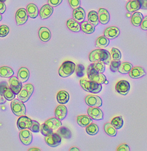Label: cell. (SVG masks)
<instances>
[{"instance_id":"6da1fadb","label":"cell","mask_w":147,"mask_h":151,"mask_svg":"<svg viewBox=\"0 0 147 151\" xmlns=\"http://www.w3.org/2000/svg\"><path fill=\"white\" fill-rule=\"evenodd\" d=\"M89 59L91 62L100 61L106 65H109L111 60L110 52L106 50L102 49H98L93 50L90 53Z\"/></svg>"},{"instance_id":"7a4b0ae2","label":"cell","mask_w":147,"mask_h":151,"mask_svg":"<svg viewBox=\"0 0 147 151\" xmlns=\"http://www.w3.org/2000/svg\"><path fill=\"white\" fill-rule=\"evenodd\" d=\"M80 84L84 91L93 93H98L102 91V84L91 81L87 78L81 79Z\"/></svg>"},{"instance_id":"3957f363","label":"cell","mask_w":147,"mask_h":151,"mask_svg":"<svg viewBox=\"0 0 147 151\" xmlns=\"http://www.w3.org/2000/svg\"><path fill=\"white\" fill-rule=\"evenodd\" d=\"M75 67V64L72 62L70 61L64 62L59 68V75L62 78L69 76L74 73Z\"/></svg>"},{"instance_id":"277c9868","label":"cell","mask_w":147,"mask_h":151,"mask_svg":"<svg viewBox=\"0 0 147 151\" xmlns=\"http://www.w3.org/2000/svg\"><path fill=\"white\" fill-rule=\"evenodd\" d=\"M88 78L90 81H94L99 84L105 83L106 81V78L103 73H99L96 72L92 67L91 65H90L87 70Z\"/></svg>"},{"instance_id":"5b68a950","label":"cell","mask_w":147,"mask_h":151,"mask_svg":"<svg viewBox=\"0 0 147 151\" xmlns=\"http://www.w3.org/2000/svg\"><path fill=\"white\" fill-rule=\"evenodd\" d=\"M34 90L33 85L27 83L22 86L21 91L18 94V98L23 103L27 102L30 98Z\"/></svg>"},{"instance_id":"8992f818","label":"cell","mask_w":147,"mask_h":151,"mask_svg":"<svg viewBox=\"0 0 147 151\" xmlns=\"http://www.w3.org/2000/svg\"><path fill=\"white\" fill-rule=\"evenodd\" d=\"M11 108L14 115L17 116L25 115L26 108L24 103L18 99L13 100L11 103Z\"/></svg>"},{"instance_id":"52a82bcc","label":"cell","mask_w":147,"mask_h":151,"mask_svg":"<svg viewBox=\"0 0 147 151\" xmlns=\"http://www.w3.org/2000/svg\"><path fill=\"white\" fill-rule=\"evenodd\" d=\"M45 141L49 146L52 147H57L61 143V137L58 134L53 133L49 135L45 136Z\"/></svg>"},{"instance_id":"ba28073f","label":"cell","mask_w":147,"mask_h":151,"mask_svg":"<svg viewBox=\"0 0 147 151\" xmlns=\"http://www.w3.org/2000/svg\"><path fill=\"white\" fill-rule=\"evenodd\" d=\"M131 89V85L128 81L124 80L120 81L116 83V91L118 93L122 95H126Z\"/></svg>"},{"instance_id":"9c48e42d","label":"cell","mask_w":147,"mask_h":151,"mask_svg":"<svg viewBox=\"0 0 147 151\" xmlns=\"http://www.w3.org/2000/svg\"><path fill=\"white\" fill-rule=\"evenodd\" d=\"M85 102L89 106L100 107L102 106L103 102L100 96L93 95H88L85 98Z\"/></svg>"},{"instance_id":"30bf717a","label":"cell","mask_w":147,"mask_h":151,"mask_svg":"<svg viewBox=\"0 0 147 151\" xmlns=\"http://www.w3.org/2000/svg\"><path fill=\"white\" fill-rule=\"evenodd\" d=\"M29 18L27 10L25 8H20L16 13L15 19L17 25H22L27 21Z\"/></svg>"},{"instance_id":"8fae6325","label":"cell","mask_w":147,"mask_h":151,"mask_svg":"<svg viewBox=\"0 0 147 151\" xmlns=\"http://www.w3.org/2000/svg\"><path fill=\"white\" fill-rule=\"evenodd\" d=\"M19 139L22 144L28 146L32 143V134L29 130L27 129L21 130L19 133Z\"/></svg>"},{"instance_id":"7c38bea8","label":"cell","mask_w":147,"mask_h":151,"mask_svg":"<svg viewBox=\"0 0 147 151\" xmlns=\"http://www.w3.org/2000/svg\"><path fill=\"white\" fill-rule=\"evenodd\" d=\"M87 114L93 120H101L103 119V113L98 107H89L87 109Z\"/></svg>"},{"instance_id":"4fadbf2b","label":"cell","mask_w":147,"mask_h":151,"mask_svg":"<svg viewBox=\"0 0 147 151\" xmlns=\"http://www.w3.org/2000/svg\"><path fill=\"white\" fill-rule=\"evenodd\" d=\"M10 88L15 94H18L21 91L22 87V83L18 79V78L13 76L9 80Z\"/></svg>"},{"instance_id":"5bb4252c","label":"cell","mask_w":147,"mask_h":151,"mask_svg":"<svg viewBox=\"0 0 147 151\" xmlns=\"http://www.w3.org/2000/svg\"><path fill=\"white\" fill-rule=\"evenodd\" d=\"M32 120L27 116H21L17 122V125L19 130L29 129L31 126Z\"/></svg>"},{"instance_id":"9a60e30c","label":"cell","mask_w":147,"mask_h":151,"mask_svg":"<svg viewBox=\"0 0 147 151\" xmlns=\"http://www.w3.org/2000/svg\"><path fill=\"white\" fill-rule=\"evenodd\" d=\"M120 33L119 29L115 26L108 27L105 30L104 35L107 38L113 39L118 37Z\"/></svg>"},{"instance_id":"2e32d148","label":"cell","mask_w":147,"mask_h":151,"mask_svg":"<svg viewBox=\"0 0 147 151\" xmlns=\"http://www.w3.org/2000/svg\"><path fill=\"white\" fill-rule=\"evenodd\" d=\"M146 75V73L144 68L140 66L133 67L129 73L130 77L133 79L141 78Z\"/></svg>"},{"instance_id":"e0dca14e","label":"cell","mask_w":147,"mask_h":151,"mask_svg":"<svg viewBox=\"0 0 147 151\" xmlns=\"http://www.w3.org/2000/svg\"><path fill=\"white\" fill-rule=\"evenodd\" d=\"M73 18L75 21L78 23H82L84 21L86 17L85 11L82 7H78L74 9L73 11Z\"/></svg>"},{"instance_id":"ac0fdd59","label":"cell","mask_w":147,"mask_h":151,"mask_svg":"<svg viewBox=\"0 0 147 151\" xmlns=\"http://www.w3.org/2000/svg\"><path fill=\"white\" fill-rule=\"evenodd\" d=\"M53 7L49 4H45L42 6L39 11V14L42 19L48 18L53 14Z\"/></svg>"},{"instance_id":"d6986e66","label":"cell","mask_w":147,"mask_h":151,"mask_svg":"<svg viewBox=\"0 0 147 151\" xmlns=\"http://www.w3.org/2000/svg\"><path fill=\"white\" fill-rule=\"evenodd\" d=\"M98 17L99 22L102 24H106L110 20V15L109 12L104 8H100L98 11Z\"/></svg>"},{"instance_id":"ffe728a7","label":"cell","mask_w":147,"mask_h":151,"mask_svg":"<svg viewBox=\"0 0 147 151\" xmlns=\"http://www.w3.org/2000/svg\"><path fill=\"white\" fill-rule=\"evenodd\" d=\"M67 114V109L65 106L62 104L59 105L55 110V115L58 119L63 120Z\"/></svg>"},{"instance_id":"44dd1931","label":"cell","mask_w":147,"mask_h":151,"mask_svg":"<svg viewBox=\"0 0 147 151\" xmlns=\"http://www.w3.org/2000/svg\"><path fill=\"white\" fill-rule=\"evenodd\" d=\"M38 35L41 41L44 42H47L51 38V32L48 28L42 27L39 29Z\"/></svg>"},{"instance_id":"7402d4cb","label":"cell","mask_w":147,"mask_h":151,"mask_svg":"<svg viewBox=\"0 0 147 151\" xmlns=\"http://www.w3.org/2000/svg\"><path fill=\"white\" fill-rule=\"evenodd\" d=\"M77 122L78 125L82 127H85L89 125L93 122V119L87 115H80L77 116Z\"/></svg>"},{"instance_id":"603a6c76","label":"cell","mask_w":147,"mask_h":151,"mask_svg":"<svg viewBox=\"0 0 147 151\" xmlns=\"http://www.w3.org/2000/svg\"><path fill=\"white\" fill-rule=\"evenodd\" d=\"M126 9L130 13H133L141 9V4L138 0L130 1L126 5Z\"/></svg>"},{"instance_id":"cb8c5ba5","label":"cell","mask_w":147,"mask_h":151,"mask_svg":"<svg viewBox=\"0 0 147 151\" xmlns=\"http://www.w3.org/2000/svg\"><path fill=\"white\" fill-rule=\"evenodd\" d=\"M29 77V71L26 67H21L19 70L17 78L22 83L27 82Z\"/></svg>"},{"instance_id":"d4e9b609","label":"cell","mask_w":147,"mask_h":151,"mask_svg":"<svg viewBox=\"0 0 147 151\" xmlns=\"http://www.w3.org/2000/svg\"><path fill=\"white\" fill-rule=\"evenodd\" d=\"M69 93L68 92L65 91H61L58 93L57 96V102L60 104H67L69 100Z\"/></svg>"},{"instance_id":"484cf974","label":"cell","mask_w":147,"mask_h":151,"mask_svg":"<svg viewBox=\"0 0 147 151\" xmlns=\"http://www.w3.org/2000/svg\"><path fill=\"white\" fill-rule=\"evenodd\" d=\"M49 128L52 130H56L60 128L62 125L60 120L58 119L57 118H52L48 119L44 123Z\"/></svg>"},{"instance_id":"4316f807","label":"cell","mask_w":147,"mask_h":151,"mask_svg":"<svg viewBox=\"0 0 147 151\" xmlns=\"http://www.w3.org/2000/svg\"><path fill=\"white\" fill-rule=\"evenodd\" d=\"M27 11L28 16L33 19L37 17L39 13L37 6L32 3L27 5Z\"/></svg>"},{"instance_id":"83f0119b","label":"cell","mask_w":147,"mask_h":151,"mask_svg":"<svg viewBox=\"0 0 147 151\" xmlns=\"http://www.w3.org/2000/svg\"><path fill=\"white\" fill-rule=\"evenodd\" d=\"M66 25L68 29L72 31L77 32L80 31L81 30L79 23L73 19H71L67 20Z\"/></svg>"},{"instance_id":"f1b7e54d","label":"cell","mask_w":147,"mask_h":151,"mask_svg":"<svg viewBox=\"0 0 147 151\" xmlns=\"http://www.w3.org/2000/svg\"><path fill=\"white\" fill-rule=\"evenodd\" d=\"M143 16L140 12H136L133 14L131 18L132 24L135 26H140L143 19Z\"/></svg>"},{"instance_id":"f546056e","label":"cell","mask_w":147,"mask_h":151,"mask_svg":"<svg viewBox=\"0 0 147 151\" xmlns=\"http://www.w3.org/2000/svg\"><path fill=\"white\" fill-rule=\"evenodd\" d=\"M80 28L82 31L88 34L93 33L95 30V26L88 21L83 22L80 25Z\"/></svg>"},{"instance_id":"4dcf8cb0","label":"cell","mask_w":147,"mask_h":151,"mask_svg":"<svg viewBox=\"0 0 147 151\" xmlns=\"http://www.w3.org/2000/svg\"><path fill=\"white\" fill-rule=\"evenodd\" d=\"M87 18L89 22L94 26H97L99 24L98 13L95 11H90L88 14Z\"/></svg>"},{"instance_id":"1f68e13d","label":"cell","mask_w":147,"mask_h":151,"mask_svg":"<svg viewBox=\"0 0 147 151\" xmlns=\"http://www.w3.org/2000/svg\"><path fill=\"white\" fill-rule=\"evenodd\" d=\"M14 74V70L8 66H4L0 67V76L5 78L11 77Z\"/></svg>"},{"instance_id":"d6a6232c","label":"cell","mask_w":147,"mask_h":151,"mask_svg":"<svg viewBox=\"0 0 147 151\" xmlns=\"http://www.w3.org/2000/svg\"><path fill=\"white\" fill-rule=\"evenodd\" d=\"M57 134L61 137L66 139H69L72 137V132L68 128L65 127H61L59 128Z\"/></svg>"},{"instance_id":"836d02e7","label":"cell","mask_w":147,"mask_h":151,"mask_svg":"<svg viewBox=\"0 0 147 151\" xmlns=\"http://www.w3.org/2000/svg\"><path fill=\"white\" fill-rule=\"evenodd\" d=\"M133 67V65L131 63L129 62L121 63L118 71L121 74H127L129 73Z\"/></svg>"},{"instance_id":"e575fe53","label":"cell","mask_w":147,"mask_h":151,"mask_svg":"<svg viewBox=\"0 0 147 151\" xmlns=\"http://www.w3.org/2000/svg\"><path fill=\"white\" fill-rule=\"evenodd\" d=\"M109 40L105 36L99 37L95 42V46L99 48L105 47L108 45Z\"/></svg>"},{"instance_id":"d590c367","label":"cell","mask_w":147,"mask_h":151,"mask_svg":"<svg viewBox=\"0 0 147 151\" xmlns=\"http://www.w3.org/2000/svg\"><path fill=\"white\" fill-rule=\"evenodd\" d=\"M123 123L124 122H123V119L122 117L121 116H117L113 118L110 122L111 125L117 130L121 128L123 125Z\"/></svg>"},{"instance_id":"8d00e7d4","label":"cell","mask_w":147,"mask_h":151,"mask_svg":"<svg viewBox=\"0 0 147 151\" xmlns=\"http://www.w3.org/2000/svg\"><path fill=\"white\" fill-rule=\"evenodd\" d=\"M86 131L90 135H95L99 132V127L95 124L91 123L86 127Z\"/></svg>"},{"instance_id":"74e56055","label":"cell","mask_w":147,"mask_h":151,"mask_svg":"<svg viewBox=\"0 0 147 151\" xmlns=\"http://www.w3.org/2000/svg\"><path fill=\"white\" fill-rule=\"evenodd\" d=\"M104 128L105 133L111 137H115L117 135V129L111 125L110 123H107L105 124Z\"/></svg>"},{"instance_id":"f35d334b","label":"cell","mask_w":147,"mask_h":151,"mask_svg":"<svg viewBox=\"0 0 147 151\" xmlns=\"http://www.w3.org/2000/svg\"><path fill=\"white\" fill-rule=\"evenodd\" d=\"M92 67L96 72L99 73H103L105 71V64L103 62L96 61L93 63L91 64Z\"/></svg>"},{"instance_id":"ab89813d","label":"cell","mask_w":147,"mask_h":151,"mask_svg":"<svg viewBox=\"0 0 147 151\" xmlns=\"http://www.w3.org/2000/svg\"><path fill=\"white\" fill-rule=\"evenodd\" d=\"M110 55L113 60H120L122 55L120 50L116 48H112L110 50Z\"/></svg>"},{"instance_id":"60d3db41","label":"cell","mask_w":147,"mask_h":151,"mask_svg":"<svg viewBox=\"0 0 147 151\" xmlns=\"http://www.w3.org/2000/svg\"><path fill=\"white\" fill-rule=\"evenodd\" d=\"M40 131L44 136H47L53 133V130L44 123L40 127Z\"/></svg>"},{"instance_id":"b9f144b4","label":"cell","mask_w":147,"mask_h":151,"mask_svg":"<svg viewBox=\"0 0 147 151\" xmlns=\"http://www.w3.org/2000/svg\"><path fill=\"white\" fill-rule=\"evenodd\" d=\"M3 96L6 100L11 101L15 98V94L12 91L10 88L6 89L4 93Z\"/></svg>"},{"instance_id":"7bdbcfd3","label":"cell","mask_w":147,"mask_h":151,"mask_svg":"<svg viewBox=\"0 0 147 151\" xmlns=\"http://www.w3.org/2000/svg\"><path fill=\"white\" fill-rule=\"evenodd\" d=\"M121 62L120 60H112L111 61L110 64V71L113 73H115L118 70L119 67L120 65Z\"/></svg>"},{"instance_id":"ee69618b","label":"cell","mask_w":147,"mask_h":151,"mask_svg":"<svg viewBox=\"0 0 147 151\" xmlns=\"http://www.w3.org/2000/svg\"><path fill=\"white\" fill-rule=\"evenodd\" d=\"M40 124L38 122L32 120L31 126L29 129L34 133H37L40 131Z\"/></svg>"},{"instance_id":"f6af8a7d","label":"cell","mask_w":147,"mask_h":151,"mask_svg":"<svg viewBox=\"0 0 147 151\" xmlns=\"http://www.w3.org/2000/svg\"><path fill=\"white\" fill-rule=\"evenodd\" d=\"M10 32L9 27L6 25H2L0 26V37H5Z\"/></svg>"},{"instance_id":"bcb514c9","label":"cell","mask_w":147,"mask_h":151,"mask_svg":"<svg viewBox=\"0 0 147 151\" xmlns=\"http://www.w3.org/2000/svg\"><path fill=\"white\" fill-rule=\"evenodd\" d=\"M84 70H85V67L84 65L81 64L77 65L76 68V73L77 76L80 78L84 76Z\"/></svg>"},{"instance_id":"7dc6e473","label":"cell","mask_w":147,"mask_h":151,"mask_svg":"<svg viewBox=\"0 0 147 151\" xmlns=\"http://www.w3.org/2000/svg\"><path fill=\"white\" fill-rule=\"evenodd\" d=\"M68 1L71 8L74 10L80 6V0H68Z\"/></svg>"},{"instance_id":"c3c4849f","label":"cell","mask_w":147,"mask_h":151,"mask_svg":"<svg viewBox=\"0 0 147 151\" xmlns=\"http://www.w3.org/2000/svg\"><path fill=\"white\" fill-rule=\"evenodd\" d=\"M9 88L10 86H9L6 81H3L0 82V94L3 95L4 91Z\"/></svg>"},{"instance_id":"681fc988","label":"cell","mask_w":147,"mask_h":151,"mask_svg":"<svg viewBox=\"0 0 147 151\" xmlns=\"http://www.w3.org/2000/svg\"><path fill=\"white\" fill-rule=\"evenodd\" d=\"M116 150L118 151H130V148L128 144L122 143L118 146Z\"/></svg>"},{"instance_id":"f907efd6","label":"cell","mask_w":147,"mask_h":151,"mask_svg":"<svg viewBox=\"0 0 147 151\" xmlns=\"http://www.w3.org/2000/svg\"><path fill=\"white\" fill-rule=\"evenodd\" d=\"M62 1V0H48V3L52 7H56L60 5Z\"/></svg>"},{"instance_id":"816d5d0a","label":"cell","mask_w":147,"mask_h":151,"mask_svg":"<svg viewBox=\"0 0 147 151\" xmlns=\"http://www.w3.org/2000/svg\"><path fill=\"white\" fill-rule=\"evenodd\" d=\"M141 28L142 30H147V16L143 18L141 24Z\"/></svg>"},{"instance_id":"f5cc1de1","label":"cell","mask_w":147,"mask_h":151,"mask_svg":"<svg viewBox=\"0 0 147 151\" xmlns=\"http://www.w3.org/2000/svg\"><path fill=\"white\" fill-rule=\"evenodd\" d=\"M141 4V9L147 10V0H138Z\"/></svg>"},{"instance_id":"db71d44e","label":"cell","mask_w":147,"mask_h":151,"mask_svg":"<svg viewBox=\"0 0 147 151\" xmlns=\"http://www.w3.org/2000/svg\"><path fill=\"white\" fill-rule=\"evenodd\" d=\"M6 10V6L4 2L0 1V14H3Z\"/></svg>"},{"instance_id":"11a10c76","label":"cell","mask_w":147,"mask_h":151,"mask_svg":"<svg viewBox=\"0 0 147 151\" xmlns=\"http://www.w3.org/2000/svg\"><path fill=\"white\" fill-rule=\"evenodd\" d=\"M6 102V99L3 95L0 94V105L3 104Z\"/></svg>"},{"instance_id":"9f6ffc18","label":"cell","mask_w":147,"mask_h":151,"mask_svg":"<svg viewBox=\"0 0 147 151\" xmlns=\"http://www.w3.org/2000/svg\"><path fill=\"white\" fill-rule=\"evenodd\" d=\"M29 151H41V150L37 148H31L28 150Z\"/></svg>"},{"instance_id":"6f0895ef","label":"cell","mask_w":147,"mask_h":151,"mask_svg":"<svg viewBox=\"0 0 147 151\" xmlns=\"http://www.w3.org/2000/svg\"><path fill=\"white\" fill-rule=\"evenodd\" d=\"M70 151H80V150L78 149V148H77V147H72V148L70 149Z\"/></svg>"},{"instance_id":"680465c9","label":"cell","mask_w":147,"mask_h":151,"mask_svg":"<svg viewBox=\"0 0 147 151\" xmlns=\"http://www.w3.org/2000/svg\"><path fill=\"white\" fill-rule=\"evenodd\" d=\"M2 19V16L1 15V14H0V21H1Z\"/></svg>"},{"instance_id":"91938a15","label":"cell","mask_w":147,"mask_h":151,"mask_svg":"<svg viewBox=\"0 0 147 151\" xmlns=\"http://www.w3.org/2000/svg\"><path fill=\"white\" fill-rule=\"evenodd\" d=\"M6 1V0H0V1L2 2H4Z\"/></svg>"},{"instance_id":"94428289","label":"cell","mask_w":147,"mask_h":151,"mask_svg":"<svg viewBox=\"0 0 147 151\" xmlns=\"http://www.w3.org/2000/svg\"><path fill=\"white\" fill-rule=\"evenodd\" d=\"M105 83H106V84H107V83H108V81H107V80L106 81Z\"/></svg>"},{"instance_id":"6125c7cd","label":"cell","mask_w":147,"mask_h":151,"mask_svg":"<svg viewBox=\"0 0 147 151\" xmlns=\"http://www.w3.org/2000/svg\"><path fill=\"white\" fill-rule=\"evenodd\" d=\"M129 1H132V0H129Z\"/></svg>"},{"instance_id":"be15d7a7","label":"cell","mask_w":147,"mask_h":151,"mask_svg":"<svg viewBox=\"0 0 147 151\" xmlns=\"http://www.w3.org/2000/svg\"></svg>"}]
</instances>
